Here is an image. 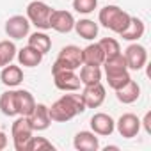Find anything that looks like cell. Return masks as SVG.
Here are the masks:
<instances>
[{"mask_svg":"<svg viewBox=\"0 0 151 151\" xmlns=\"http://www.w3.org/2000/svg\"><path fill=\"white\" fill-rule=\"evenodd\" d=\"M86 110L87 109H86V103L80 94H64L52 107H48L50 119L55 123H66Z\"/></svg>","mask_w":151,"mask_h":151,"instance_id":"6da1fadb","label":"cell"},{"mask_svg":"<svg viewBox=\"0 0 151 151\" xmlns=\"http://www.w3.org/2000/svg\"><path fill=\"white\" fill-rule=\"evenodd\" d=\"M98 18H100V23L105 29H109V30H112L116 34H121L126 29L132 16L126 11H123L121 7H117V6H107V7H103L100 11Z\"/></svg>","mask_w":151,"mask_h":151,"instance_id":"7a4b0ae2","label":"cell"},{"mask_svg":"<svg viewBox=\"0 0 151 151\" xmlns=\"http://www.w3.org/2000/svg\"><path fill=\"white\" fill-rule=\"evenodd\" d=\"M82 66V48L75 46V45H68L59 52L57 60L52 66V73L59 71V69H78Z\"/></svg>","mask_w":151,"mask_h":151,"instance_id":"3957f363","label":"cell"},{"mask_svg":"<svg viewBox=\"0 0 151 151\" xmlns=\"http://www.w3.org/2000/svg\"><path fill=\"white\" fill-rule=\"evenodd\" d=\"M52 7L41 0H34L27 6V20L36 25L41 30H48L50 29V16H52Z\"/></svg>","mask_w":151,"mask_h":151,"instance_id":"277c9868","label":"cell"},{"mask_svg":"<svg viewBox=\"0 0 151 151\" xmlns=\"http://www.w3.org/2000/svg\"><path fill=\"white\" fill-rule=\"evenodd\" d=\"M34 130L27 119V116H20L13 126H11V135H13V144H14V149L16 151H27V144L32 137Z\"/></svg>","mask_w":151,"mask_h":151,"instance_id":"5b68a950","label":"cell"},{"mask_svg":"<svg viewBox=\"0 0 151 151\" xmlns=\"http://www.w3.org/2000/svg\"><path fill=\"white\" fill-rule=\"evenodd\" d=\"M52 75H53L55 87L64 91V93H75V91H78L80 86H82L78 75L73 69H59V71H53Z\"/></svg>","mask_w":151,"mask_h":151,"instance_id":"8992f818","label":"cell"},{"mask_svg":"<svg viewBox=\"0 0 151 151\" xmlns=\"http://www.w3.org/2000/svg\"><path fill=\"white\" fill-rule=\"evenodd\" d=\"M124 60H126V66L128 69H142L147 62V50L142 46V45H130L126 50H124Z\"/></svg>","mask_w":151,"mask_h":151,"instance_id":"52a82bcc","label":"cell"},{"mask_svg":"<svg viewBox=\"0 0 151 151\" xmlns=\"http://www.w3.org/2000/svg\"><path fill=\"white\" fill-rule=\"evenodd\" d=\"M75 27V18L69 11L64 9H53L52 16H50V29H53L55 32L60 34H68L71 32Z\"/></svg>","mask_w":151,"mask_h":151,"instance_id":"ba28073f","label":"cell"},{"mask_svg":"<svg viewBox=\"0 0 151 151\" xmlns=\"http://www.w3.org/2000/svg\"><path fill=\"white\" fill-rule=\"evenodd\" d=\"M80 96L86 103V109H98L105 101L107 94H105V87L101 86V82H96V84L84 86V91Z\"/></svg>","mask_w":151,"mask_h":151,"instance_id":"9c48e42d","label":"cell"},{"mask_svg":"<svg viewBox=\"0 0 151 151\" xmlns=\"http://www.w3.org/2000/svg\"><path fill=\"white\" fill-rule=\"evenodd\" d=\"M29 30H30V22L27 20V16L16 14V16H11L6 22V34L9 37H13V39H23V37H27Z\"/></svg>","mask_w":151,"mask_h":151,"instance_id":"30bf717a","label":"cell"},{"mask_svg":"<svg viewBox=\"0 0 151 151\" xmlns=\"http://www.w3.org/2000/svg\"><path fill=\"white\" fill-rule=\"evenodd\" d=\"M30 126L34 132H43L50 126L52 119H50V114H48V107L43 105V103H36V107L32 109V112L27 116Z\"/></svg>","mask_w":151,"mask_h":151,"instance_id":"8fae6325","label":"cell"},{"mask_svg":"<svg viewBox=\"0 0 151 151\" xmlns=\"http://www.w3.org/2000/svg\"><path fill=\"white\" fill-rule=\"evenodd\" d=\"M116 126H117V132H119L121 137L132 139V137H135L140 132V119L135 114H123L117 119Z\"/></svg>","mask_w":151,"mask_h":151,"instance_id":"7c38bea8","label":"cell"},{"mask_svg":"<svg viewBox=\"0 0 151 151\" xmlns=\"http://www.w3.org/2000/svg\"><path fill=\"white\" fill-rule=\"evenodd\" d=\"M91 128L96 135H101V137H109L112 135V132L116 130V121L105 114V112H98L91 117Z\"/></svg>","mask_w":151,"mask_h":151,"instance_id":"4fadbf2b","label":"cell"},{"mask_svg":"<svg viewBox=\"0 0 151 151\" xmlns=\"http://www.w3.org/2000/svg\"><path fill=\"white\" fill-rule=\"evenodd\" d=\"M73 146L78 151H96L100 147V140L94 132H78L75 135Z\"/></svg>","mask_w":151,"mask_h":151,"instance_id":"5bb4252c","label":"cell"},{"mask_svg":"<svg viewBox=\"0 0 151 151\" xmlns=\"http://www.w3.org/2000/svg\"><path fill=\"white\" fill-rule=\"evenodd\" d=\"M116 96H117V100H119L121 103L130 105V103H133V101L139 100V96H140V86H139L135 80L130 78L121 89L116 91Z\"/></svg>","mask_w":151,"mask_h":151,"instance_id":"9a60e30c","label":"cell"},{"mask_svg":"<svg viewBox=\"0 0 151 151\" xmlns=\"http://www.w3.org/2000/svg\"><path fill=\"white\" fill-rule=\"evenodd\" d=\"M0 80H2L4 86L7 87H16L23 82V71L20 66H14V64H6L2 73H0Z\"/></svg>","mask_w":151,"mask_h":151,"instance_id":"2e32d148","label":"cell"},{"mask_svg":"<svg viewBox=\"0 0 151 151\" xmlns=\"http://www.w3.org/2000/svg\"><path fill=\"white\" fill-rule=\"evenodd\" d=\"M16 55H18V62H20L22 66H25V68H36V66H39L41 60H43V53L37 52L36 48L29 46V45L23 46L22 50H18Z\"/></svg>","mask_w":151,"mask_h":151,"instance_id":"e0dca14e","label":"cell"},{"mask_svg":"<svg viewBox=\"0 0 151 151\" xmlns=\"http://www.w3.org/2000/svg\"><path fill=\"white\" fill-rule=\"evenodd\" d=\"M105 60V53L101 50V46L98 43L87 45L82 50V64H89V66H101Z\"/></svg>","mask_w":151,"mask_h":151,"instance_id":"ac0fdd59","label":"cell"},{"mask_svg":"<svg viewBox=\"0 0 151 151\" xmlns=\"http://www.w3.org/2000/svg\"><path fill=\"white\" fill-rule=\"evenodd\" d=\"M144 30H146L144 22H142L140 18L132 16L130 22H128V25H126V29H124L119 36H121L124 41H139V39L144 36Z\"/></svg>","mask_w":151,"mask_h":151,"instance_id":"d6986e66","label":"cell"},{"mask_svg":"<svg viewBox=\"0 0 151 151\" xmlns=\"http://www.w3.org/2000/svg\"><path fill=\"white\" fill-rule=\"evenodd\" d=\"M16 107H18V116H29L32 112V109L36 107V100L29 91L18 89L16 91Z\"/></svg>","mask_w":151,"mask_h":151,"instance_id":"ffe728a7","label":"cell"},{"mask_svg":"<svg viewBox=\"0 0 151 151\" xmlns=\"http://www.w3.org/2000/svg\"><path fill=\"white\" fill-rule=\"evenodd\" d=\"M75 30H77V34L82 37V39H94L98 36V23H94L93 20H78V22H75Z\"/></svg>","mask_w":151,"mask_h":151,"instance_id":"44dd1931","label":"cell"},{"mask_svg":"<svg viewBox=\"0 0 151 151\" xmlns=\"http://www.w3.org/2000/svg\"><path fill=\"white\" fill-rule=\"evenodd\" d=\"M103 66H105V75H117V73L128 71V66H126V60H124L123 53L107 57L103 60Z\"/></svg>","mask_w":151,"mask_h":151,"instance_id":"7402d4cb","label":"cell"},{"mask_svg":"<svg viewBox=\"0 0 151 151\" xmlns=\"http://www.w3.org/2000/svg\"><path fill=\"white\" fill-rule=\"evenodd\" d=\"M0 110L4 116L13 117L18 116V107H16V91H6L0 96Z\"/></svg>","mask_w":151,"mask_h":151,"instance_id":"603a6c76","label":"cell"},{"mask_svg":"<svg viewBox=\"0 0 151 151\" xmlns=\"http://www.w3.org/2000/svg\"><path fill=\"white\" fill-rule=\"evenodd\" d=\"M29 46L36 48L37 52H41V53L45 55V53H48L50 48H52V39H50V36L45 34V32H34V34L29 36Z\"/></svg>","mask_w":151,"mask_h":151,"instance_id":"cb8c5ba5","label":"cell"},{"mask_svg":"<svg viewBox=\"0 0 151 151\" xmlns=\"http://www.w3.org/2000/svg\"><path fill=\"white\" fill-rule=\"evenodd\" d=\"M78 78H80V82H82L84 86L101 82V69H100V66H89V64H84L82 69H80Z\"/></svg>","mask_w":151,"mask_h":151,"instance_id":"d4e9b609","label":"cell"},{"mask_svg":"<svg viewBox=\"0 0 151 151\" xmlns=\"http://www.w3.org/2000/svg\"><path fill=\"white\" fill-rule=\"evenodd\" d=\"M16 46L13 41H0V60H2V66L11 64L13 59L16 57Z\"/></svg>","mask_w":151,"mask_h":151,"instance_id":"484cf974","label":"cell"},{"mask_svg":"<svg viewBox=\"0 0 151 151\" xmlns=\"http://www.w3.org/2000/svg\"><path fill=\"white\" fill-rule=\"evenodd\" d=\"M98 45L101 46V50H103V53H105V59L121 53V46H119V43H117L114 37H103V39L98 41Z\"/></svg>","mask_w":151,"mask_h":151,"instance_id":"4316f807","label":"cell"},{"mask_svg":"<svg viewBox=\"0 0 151 151\" xmlns=\"http://www.w3.org/2000/svg\"><path fill=\"white\" fill-rule=\"evenodd\" d=\"M43 149H55V146L45 139V137H30L29 144H27V151H43Z\"/></svg>","mask_w":151,"mask_h":151,"instance_id":"83f0119b","label":"cell"},{"mask_svg":"<svg viewBox=\"0 0 151 151\" xmlns=\"http://www.w3.org/2000/svg\"><path fill=\"white\" fill-rule=\"evenodd\" d=\"M130 73L128 71H123V73H117V75H107V82H109V87H112L114 91L121 89L128 80H130Z\"/></svg>","mask_w":151,"mask_h":151,"instance_id":"f1b7e54d","label":"cell"},{"mask_svg":"<svg viewBox=\"0 0 151 151\" xmlns=\"http://www.w3.org/2000/svg\"><path fill=\"white\" fill-rule=\"evenodd\" d=\"M98 0H73V9L80 14H89L96 9Z\"/></svg>","mask_w":151,"mask_h":151,"instance_id":"f546056e","label":"cell"},{"mask_svg":"<svg viewBox=\"0 0 151 151\" xmlns=\"http://www.w3.org/2000/svg\"><path fill=\"white\" fill-rule=\"evenodd\" d=\"M144 128H146V133H151V112H146L144 116Z\"/></svg>","mask_w":151,"mask_h":151,"instance_id":"4dcf8cb0","label":"cell"},{"mask_svg":"<svg viewBox=\"0 0 151 151\" xmlns=\"http://www.w3.org/2000/svg\"><path fill=\"white\" fill-rule=\"evenodd\" d=\"M6 146H7V135L4 132H0V151L6 149Z\"/></svg>","mask_w":151,"mask_h":151,"instance_id":"1f68e13d","label":"cell"},{"mask_svg":"<svg viewBox=\"0 0 151 151\" xmlns=\"http://www.w3.org/2000/svg\"><path fill=\"white\" fill-rule=\"evenodd\" d=\"M0 68H2V60H0Z\"/></svg>","mask_w":151,"mask_h":151,"instance_id":"d6a6232c","label":"cell"}]
</instances>
